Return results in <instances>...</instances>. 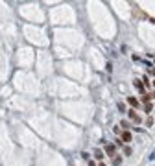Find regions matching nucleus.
Returning a JSON list of instances; mask_svg holds the SVG:
<instances>
[{
	"label": "nucleus",
	"mask_w": 155,
	"mask_h": 166,
	"mask_svg": "<svg viewBox=\"0 0 155 166\" xmlns=\"http://www.w3.org/2000/svg\"><path fill=\"white\" fill-rule=\"evenodd\" d=\"M128 113H129V118L133 120V122H141V118H138V114L135 113V109H129Z\"/></svg>",
	"instance_id": "1"
},
{
	"label": "nucleus",
	"mask_w": 155,
	"mask_h": 166,
	"mask_svg": "<svg viewBox=\"0 0 155 166\" xmlns=\"http://www.w3.org/2000/svg\"><path fill=\"white\" fill-rule=\"evenodd\" d=\"M128 102H129V105H131V107H133V109H135V107H138V100H137V98H133V96H129V98H128Z\"/></svg>",
	"instance_id": "2"
},
{
	"label": "nucleus",
	"mask_w": 155,
	"mask_h": 166,
	"mask_svg": "<svg viewBox=\"0 0 155 166\" xmlns=\"http://www.w3.org/2000/svg\"><path fill=\"white\" fill-rule=\"evenodd\" d=\"M105 153H107V155H113V153H115V146H113V144H107V146H105Z\"/></svg>",
	"instance_id": "3"
},
{
	"label": "nucleus",
	"mask_w": 155,
	"mask_h": 166,
	"mask_svg": "<svg viewBox=\"0 0 155 166\" xmlns=\"http://www.w3.org/2000/svg\"><path fill=\"white\" fill-rule=\"evenodd\" d=\"M133 85H135V89H137V90H141V92L144 90V85H142L141 81H138V80H135V81H133Z\"/></svg>",
	"instance_id": "4"
},
{
	"label": "nucleus",
	"mask_w": 155,
	"mask_h": 166,
	"mask_svg": "<svg viewBox=\"0 0 155 166\" xmlns=\"http://www.w3.org/2000/svg\"><path fill=\"white\" fill-rule=\"evenodd\" d=\"M122 140H124V142H129V140H131V133L124 131V133H122Z\"/></svg>",
	"instance_id": "5"
},
{
	"label": "nucleus",
	"mask_w": 155,
	"mask_h": 166,
	"mask_svg": "<svg viewBox=\"0 0 155 166\" xmlns=\"http://www.w3.org/2000/svg\"><path fill=\"white\" fill-rule=\"evenodd\" d=\"M94 157L96 159H103V152L102 149H94Z\"/></svg>",
	"instance_id": "6"
},
{
	"label": "nucleus",
	"mask_w": 155,
	"mask_h": 166,
	"mask_svg": "<svg viewBox=\"0 0 155 166\" xmlns=\"http://www.w3.org/2000/svg\"><path fill=\"white\" fill-rule=\"evenodd\" d=\"M148 159H150V161H153V159H155V149H153V152L150 153V157H148Z\"/></svg>",
	"instance_id": "7"
},
{
	"label": "nucleus",
	"mask_w": 155,
	"mask_h": 166,
	"mask_svg": "<svg viewBox=\"0 0 155 166\" xmlns=\"http://www.w3.org/2000/svg\"><path fill=\"white\" fill-rule=\"evenodd\" d=\"M113 164H120V157H115L113 159Z\"/></svg>",
	"instance_id": "8"
},
{
	"label": "nucleus",
	"mask_w": 155,
	"mask_h": 166,
	"mask_svg": "<svg viewBox=\"0 0 155 166\" xmlns=\"http://www.w3.org/2000/svg\"><path fill=\"white\" fill-rule=\"evenodd\" d=\"M150 74H151V76H155V68H151V70H150Z\"/></svg>",
	"instance_id": "9"
},
{
	"label": "nucleus",
	"mask_w": 155,
	"mask_h": 166,
	"mask_svg": "<svg viewBox=\"0 0 155 166\" xmlns=\"http://www.w3.org/2000/svg\"><path fill=\"white\" fill-rule=\"evenodd\" d=\"M150 98H151V100H155V92H151V94H150Z\"/></svg>",
	"instance_id": "10"
},
{
	"label": "nucleus",
	"mask_w": 155,
	"mask_h": 166,
	"mask_svg": "<svg viewBox=\"0 0 155 166\" xmlns=\"http://www.w3.org/2000/svg\"><path fill=\"white\" fill-rule=\"evenodd\" d=\"M89 166H96V164H94V162H90V164H89Z\"/></svg>",
	"instance_id": "11"
},
{
	"label": "nucleus",
	"mask_w": 155,
	"mask_h": 166,
	"mask_svg": "<svg viewBox=\"0 0 155 166\" xmlns=\"http://www.w3.org/2000/svg\"><path fill=\"white\" fill-rule=\"evenodd\" d=\"M100 166H105V164H100Z\"/></svg>",
	"instance_id": "12"
},
{
	"label": "nucleus",
	"mask_w": 155,
	"mask_h": 166,
	"mask_svg": "<svg viewBox=\"0 0 155 166\" xmlns=\"http://www.w3.org/2000/svg\"><path fill=\"white\" fill-rule=\"evenodd\" d=\"M153 85H155V81H153Z\"/></svg>",
	"instance_id": "13"
}]
</instances>
